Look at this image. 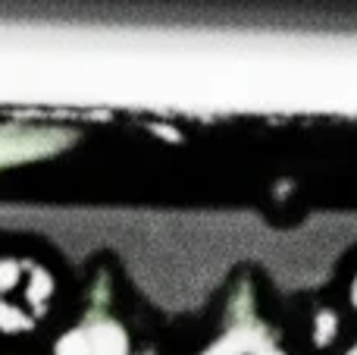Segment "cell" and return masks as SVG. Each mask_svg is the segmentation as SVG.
Masks as SVG:
<instances>
[{
	"instance_id": "obj_1",
	"label": "cell",
	"mask_w": 357,
	"mask_h": 355,
	"mask_svg": "<svg viewBox=\"0 0 357 355\" xmlns=\"http://www.w3.org/2000/svg\"><path fill=\"white\" fill-rule=\"evenodd\" d=\"M54 355H129V333L113 318H91L82 327L63 333Z\"/></svg>"
},
{
	"instance_id": "obj_2",
	"label": "cell",
	"mask_w": 357,
	"mask_h": 355,
	"mask_svg": "<svg viewBox=\"0 0 357 355\" xmlns=\"http://www.w3.org/2000/svg\"><path fill=\"white\" fill-rule=\"evenodd\" d=\"M69 142L66 132L56 129H31V126H6L0 129V167L6 164H22L31 157H44L54 154L56 148Z\"/></svg>"
},
{
	"instance_id": "obj_3",
	"label": "cell",
	"mask_w": 357,
	"mask_h": 355,
	"mask_svg": "<svg viewBox=\"0 0 357 355\" xmlns=\"http://www.w3.org/2000/svg\"><path fill=\"white\" fill-rule=\"evenodd\" d=\"M201 355H285L279 343L257 324H235Z\"/></svg>"
},
{
	"instance_id": "obj_4",
	"label": "cell",
	"mask_w": 357,
	"mask_h": 355,
	"mask_svg": "<svg viewBox=\"0 0 357 355\" xmlns=\"http://www.w3.org/2000/svg\"><path fill=\"white\" fill-rule=\"evenodd\" d=\"M50 296H54V277H50V270L29 264V283H25V299H29V305L41 314L44 308H47Z\"/></svg>"
},
{
	"instance_id": "obj_5",
	"label": "cell",
	"mask_w": 357,
	"mask_h": 355,
	"mask_svg": "<svg viewBox=\"0 0 357 355\" xmlns=\"http://www.w3.org/2000/svg\"><path fill=\"white\" fill-rule=\"evenodd\" d=\"M31 327H35V314L0 296V333H29Z\"/></svg>"
},
{
	"instance_id": "obj_6",
	"label": "cell",
	"mask_w": 357,
	"mask_h": 355,
	"mask_svg": "<svg viewBox=\"0 0 357 355\" xmlns=\"http://www.w3.org/2000/svg\"><path fill=\"white\" fill-rule=\"evenodd\" d=\"M25 270H29V264L16 261V258H6V261H0V296H6L10 289H16Z\"/></svg>"
},
{
	"instance_id": "obj_7",
	"label": "cell",
	"mask_w": 357,
	"mask_h": 355,
	"mask_svg": "<svg viewBox=\"0 0 357 355\" xmlns=\"http://www.w3.org/2000/svg\"><path fill=\"white\" fill-rule=\"evenodd\" d=\"M335 333H339V318H335V312H320L314 321V343L317 346H329L335 340Z\"/></svg>"
},
{
	"instance_id": "obj_8",
	"label": "cell",
	"mask_w": 357,
	"mask_h": 355,
	"mask_svg": "<svg viewBox=\"0 0 357 355\" xmlns=\"http://www.w3.org/2000/svg\"><path fill=\"white\" fill-rule=\"evenodd\" d=\"M351 305L357 308V277H354V283H351Z\"/></svg>"
},
{
	"instance_id": "obj_9",
	"label": "cell",
	"mask_w": 357,
	"mask_h": 355,
	"mask_svg": "<svg viewBox=\"0 0 357 355\" xmlns=\"http://www.w3.org/2000/svg\"><path fill=\"white\" fill-rule=\"evenodd\" d=\"M345 355H357V343H354V346H351V349H348Z\"/></svg>"
}]
</instances>
